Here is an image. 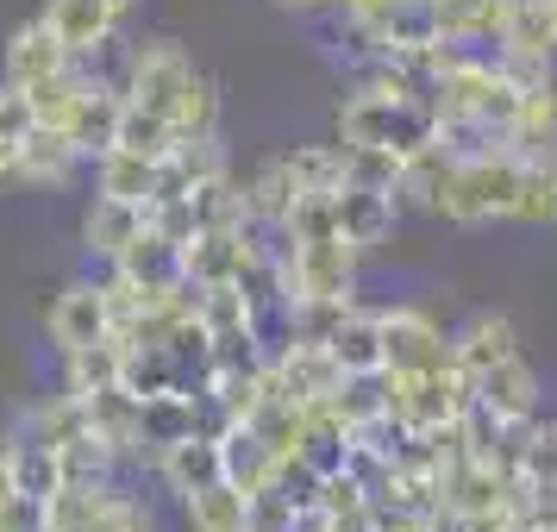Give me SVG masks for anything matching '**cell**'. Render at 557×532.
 <instances>
[{
  "label": "cell",
  "instance_id": "obj_1",
  "mask_svg": "<svg viewBox=\"0 0 557 532\" xmlns=\"http://www.w3.org/2000/svg\"><path fill=\"white\" fill-rule=\"evenodd\" d=\"M457 370L470 382V407L495 413L502 426L539 420V370L520 351V332L502 313H476L457 332Z\"/></svg>",
  "mask_w": 557,
  "mask_h": 532
},
{
  "label": "cell",
  "instance_id": "obj_2",
  "mask_svg": "<svg viewBox=\"0 0 557 532\" xmlns=\"http://www.w3.org/2000/svg\"><path fill=\"white\" fill-rule=\"evenodd\" d=\"M520 176H527V151H482V157H457L432 213L451 226H488V220H513L520 213Z\"/></svg>",
  "mask_w": 557,
  "mask_h": 532
},
{
  "label": "cell",
  "instance_id": "obj_3",
  "mask_svg": "<svg viewBox=\"0 0 557 532\" xmlns=\"http://www.w3.org/2000/svg\"><path fill=\"white\" fill-rule=\"evenodd\" d=\"M338 145H382L395 157H420L438 145V107L388 88H357L338 101Z\"/></svg>",
  "mask_w": 557,
  "mask_h": 532
},
{
  "label": "cell",
  "instance_id": "obj_4",
  "mask_svg": "<svg viewBox=\"0 0 557 532\" xmlns=\"http://www.w3.org/2000/svg\"><path fill=\"white\" fill-rule=\"evenodd\" d=\"M51 532H157V514L113 477L70 482L51 495Z\"/></svg>",
  "mask_w": 557,
  "mask_h": 532
},
{
  "label": "cell",
  "instance_id": "obj_5",
  "mask_svg": "<svg viewBox=\"0 0 557 532\" xmlns=\"http://www.w3.org/2000/svg\"><path fill=\"white\" fill-rule=\"evenodd\" d=\"M388 376V370H382ZM470 413V382L457 363L420 370V376H388V420L401 432H445Z\"/></svg>",
  "mask_w": 557,
  "mask_h": 532
},
{
  "label": "cell",
  "instance_id": "obj_6",
  "mask_svg": "<svg viewBox=\"0 0 557 532\" xmlns=\"http://www.w3.org/2000/svg\"><path fill=\"white\" fill-rule=\"evenodd\" d=\"M195 432H220L213 426V407H207V388H163V395H138V457L132 463H151L195 438Z\"/></svg>",
  "mask_w": 557,
  "mask_h": 532
},
{
  "label": "cell",
  "instance_id": "obj_7",
  "mask_svg": "<svg viewBox=\"0 0 557 532\" xmlns=\"http://www.w3.org/2000/svg\"><path fill=\"white\" fill-rule=\"evenodd\" d=\"M457 363V338L420 313V307H382V370L388 376H420V370H445Z\"/></svg>",
  "mask_w": 557,
  "mask_h": 532
},
{
  "label": "cell",
  "instance_id": "obj_8",
  "mask_svg": "<svg viewBox=\"0 0 557 532\" xmlns=\"http://www.w3.org/2000/svg\"><path fill=\"white\" fill-rule=\"evenodd\" d=\"M201 76L195 70V57L182 51L176 38H151V45H138L132 51V63H126V101H138V107H151V113H163V120H176V107H182V95H188V82Z\"/></svg>",
  "mask_w": 557,
  "mask_h": 532
},
{
  "label": "cell",
  "instance_id": "obj_9",
  "mask_svg": "<svg viewBox=\"0 0 557 532\" xmlns=\"http://www.w3.org/2000/svg\"><path fill=\"white\" fill-rule=\"evenodd\" d=\"M45 332H51L57 357L82 351V345H101L113 338V295H107V276L101 282H70L57 288V301L45 307Z\"/></svg>",
  "mask_w": 557,
  "mask_h": 532
},
{
  "label": "cell",
  "instance_id": "obj_10",
  "mask_svg": "<svg viewBox=\"0 0 557 532\" xmlns=\"http://www.w3.org/2000/svg\"><path fill=\"white\" fill-rule=\"evenodd\" d=\"M70 70H76V57H70V45L45 26V13H38V20H26V26H13L7 57H0V82H13V88H26V95H32V88L70 76Z\"/></svg>",
  "mask_w": 557,
  "mask_h": 532
},
{
  "label": "cell",
  "instance_id": "obj_11",
  "mask_svg": "<svg viewBox=\"0 0 557 532\" xmlns=\"http://www.w3.org/2000/svg\"><path fill=\"white\" fill-rule=\"evenodd\" d=\"M120 7L113 0H45V26L70 45L76 63H95V57L113 45V32H120Z\"/></svg>",
  "mask_w": 557,
  "mask_h": 532
},
{
  "label": "cell",
  "instance_id": "obj_12",
  "mask_svg": "<svg viewBox=\"0 0 557 532\" xmlns=\"http://www.w3.org/2000/svg\"><path fill=\"white\" fill-rule=\"evenodd\" d=\"M332 213H338L345 245H357V251H376V245H388V232H395V220H401V195L345 182V188L332 195Z\"/></svg>",
  "mask_w": 557,
  "mask_h": 532
},
{
  "label": "cell",
  "instance_id": "obj_13",
  "mask_svg": "<svg viewBox=\"0 0 557 532\" xmlns=\"http://www.w3.org/2000/svg\"><path fill=\"white\" fill-rule=\"evenodd\" d=\"M157 482L188 502V495H201L213 482H226V451H220V432H195V438H182L170 451L157 457Z\"/></svg>",
  "mask_w": 557,
  "mask_h": 532
},
{
  "label": "cell",
  "instance_id": "obj_14",
  "mask_svg": "<svg viewBox=\"0 0 557 532\" xmlns=\"http://www.w3.org/2000/svg\"><path fill=\"white\" fill-rule=\"evenodd\" d=\"M151 226V213L138 201H113V195H95L88 201V213H82V251L88 257H101L107 270L120 263V257L132 251V238Z\"/></svg>",
  "mask_w": 557,
  "mask_h": 532
},
{
  "label": "cell",
  "instance_id": "obj_15",
  "mask_svg": "<svg viewBox=\"0 0 557 532\" xmlns=\"http://www.w3.org/2000/svg\"><path fill=\"white\" fill-rule=\"evenodd\" d=\"M245 251H251V226H213V232H195L182 245V276L207 288V282H238L245 270Z\"/></svg>",
  "mask_w": 557,
  "mask_h": 532
},
{
  "label": "cell",
  "instance_id": "obj_16",
  "mask_svg": "<svg viewBox=\"0 0 557 532\" xmlns=\"http://www.w3.org/2000/svg\"><path fill=\"white\" fill-rule=\"evenodd\" d=\"M157 188H163V157L126 151V145H113V151L95 157V195H113V201L151 207Z\"/></svg>",
  "mask_w": 557,
  "mask_h": 532
},
{
  "label": "cell",
  "instance_id": "obj_17",
  "mask_svg": "<svg viewBox=\"0 0 557 532\" xmlns=\"http://www.w3.org/2000/svg\"><path fill=\"white\" fill-rule=\"evenodd\" d=\"M495 51L502 57H513V63H552V51H557V26H552V7L545 0H513L507 7V26H502V38H495Z\"/></svg>",
  "mask_w": 557,
  "mask_h": 532
},
{
  "label": "cell",
  "instance_id": "obj_18",
  "mask_svg": "<svg viewBox=\"0 0 557 532\" xmlns=\"http://www.w3.org/2000/svg\"><path fill=\"white\" fill-rule=\"evenodd\" d=\"M295 182H288V163L270 157V163H257L251 176H245V226L257 232H282L288 226V213H295Z\"/></svg>",
  "mask_w": 557,
  "mask_h": 532
},
{
  "label": "cell",
  "instance_id": "obj_19",
  "mask_svg": "<svg viewBox=\"0 0 557 532\" xmlns=\"http://www.w3.org/2000/svg\"><path fill=\"white\" fill-rule=\"evenodd\" d=\"M76 163L82 151L57 126H32L26 145H20V188H63L76 176Z\"/></svg>",
  "mask_w": 557,
  "mask_h": 532
},
{
  "label": "cell",
  "instance_id": "obj_20",
  "mask_svg": "<svg viewBox=\"0 0 557 532\" xmlns=\"http://www.w3.org/2000/svg\"><path fill=\"white\" fill-rule=\"evenodd\" d=\"M120 382H126V345H120V332L63 357V395H76V401L101 395V388H120Z\"/></svg>",
  "mask_w": 557,
  "mask_h": 532
},
{
  "label": "cell",
  "instance_id": "obj_21",
  "mask_svg": "<svg viewBox=\"0 0 557 532\" xmlns=\"http://www.w3.org/2000/svg\"><path fill=\"white\" fill-rule=\"evenodd\" d=\"M507 7L513 0H432V20H438V38L451 45H495L507 26Z\"/></svg>",
  "mask_w": 557,
  "mask_h": 532
},
{
  "label": "cell",
  "instance_id": "obj_22",
  "mask_svg": "<svg viewBox=\"0 0 557 532\" xmlns=\"http://www.w3.org/2000/svg\"><path fill=\"white\" fill-rule=\"evenodd\" d=\"M326 351L338 357V370H345V376H376V370H382V313L351 307V313L338 320V332L326 338Z\"/></svg>",
  "mask_w": 557,
  "mask_h": 532
},
{
  "label": "cell",
  "instance_id": "obj_23",
  "mask_svg": "<svg viewBox=\"0 0 557 532\" xmlns=\"http://www.w3.org/2000/svg\"><path fill=\"white\" fill-rule=\"evenodd\" d=\"M220 451H226V482L238 488V495L276 482V470H282V457L270 451L263 432H251V426H220Z\"/></svg>",
  "mask_w": 557,
  "mask_h": 532
},
{
  "label": "cell",
  "instance_id": "obj_24",
  "mask_svg": "<svg viewBox=\"0 0 557 532\" xmlns=\"http://www.w3.org/2000/svg\"><path fill=\"white\" fill-rule=\"evenodd\" d=\"M513 470L532 488H557V420H527L513 432Z\"/></svg>",
  "mask_w": 557,
  "mask_h": 532
},
{
  "label": "cell",
  "instance_id": "obj_25",
  "mask_svg": "<svg viewBox=\"0 0 557 532\" xmlns=\"http://www.w3.org/2000/svg\"><path fill=\"white\" fill-rule=\"evenodd\" d=\"M282 163H288L295 195H338L345 188V151L338 145H295Z\"/></svg>",
  "mask_w": 557,
  "mask_h": 532
},
{
  "label": "cell",
  "instance_id": "obj_26",
  "mask_svg": "<svg viewBox=\"0 0 557 532\" xmlns=\"http://www.w3.org/2000/svg\"><path fill=\"white\" fill-rule=\"evenodd\" d=\"M527 226H557V151H527V176H520V213Z\"/></svg>",
  "mask_w": 557,
  "mask_h": 532
},
{
  "label": "cell",
  "instance_id": "obj_27",
  "mask_svg": "<svg viewBox=\"0 0 557 532\" xmlns=\"http://www.w3.org/2000/svg\"><path fill=\"white\" fill-rule=\"evenodd\" d=\"M182 520H188V532H245V495L232 482H213L182 502Z\"/></svg>",
  "mask_w": 557,
  "mask_h": 532
},
{
  "label": "cell",
  "instance_id": "obj_28",
  "mask_svg": "<svg viewBox=\"0 0 557 532\" xmlns=\"http://www.w3.org/2000/svg\"><path fill=\"white\" fill-rule=\"evenodd\" d=\"M113 270H126V276H138V282H176L182 276V245L176 238H163L157 226H145Z\"/></svg>",
  "mask_w": 557,
  "mask_h": 532
},
{
  "label": "cell",
  "instance_id": "obj_29",
  "mask_svg": "<svg viewBox=\"0 0 557 532\" xmlns=\"http://www.w3.org/2000/svg\"><path fill=\"white\" fill-rule=\"evenodd\" d=\"M332 407H338V420L351 432H370V426H382L388 420V376H345V388L332 395Z\"/></svg>",
  "mask_w": 557,
  "mask_h": 532
},
{
  "label": "cell",
  "instance_id": "obj_30",
  "mask_svg": "<svg viewBox=\"0 0 557 532\" xmlns=\"http://www.w3.org/2000/svg\"><path fill=\"white\" fill-rule=\"evenodd\" d=\"M301 520H307V507L282 488V477L245 495V532H301Z\"/></svg>",
  "mask_w": 557,
  "mask_h": 532
},
{
  "label": "cell",
  "instance_id": "obj_31",
  "mask_svg": "<svg viewBox=\"0 0 557 532\" xmlns=\"http://www.w3.org/2000/svg\"><path fill=\"white\" fill-rule=\"evenodd\" d=\"M113 145H126V151H145V157H163L170 163V151L182 145L176 120H163V113H151V107L126 101V120H120V138Z\"/></svg>",
  "mask_w": 557,
  "mask_h": 532
},
{
  "label": "cell",
  "instance_id": "obj_32",
  "mask_svg": "<svg viewBox=\"0 0 557 532\" xmlns=\"http://www.w3.org/2000/svg\"><path fill=\"white\" fill-rule=\"evenodd\" d=\"M345 151V182H357V188H401V163L407 157L382 151V145H338Z\"/></svg>",
  "mask_w": 557,
  "mask_h": 532
},
{
  "label": "cell",
  "instance_id": "obj_33",
  "mask_svg": "<svg viewBox=\"0 0 557 532\" xmlns=\"http://www.w3.org/2000/svg\"><path fill=\"white\" fill-rule=\"evenodd\" d=\"M176 132H182V138H213V132H220V82L207 76V70L188 82V95H182Z\"/></svg>",
  "mask_w": 557,
  "mask_h": 532
},
{
  "label": "cell",
  "instance_id": "obj_34",
  "mask_svg": "<svg viewBox=\"0 0 557 532\" xmlns=\"http://www.w3.org/2000/svg\"><path fill=\"white\" fill-rule=\"evenodd\" d=\"M0 532H51V495L20 482V488L0 502Z\"/></svg>",
  "mask_w": 557,
  "mask_h": 532
},
{
  "label": "cell",
  "instance_id": "obj_35",
  "mask_svg": "<svg viewBox=\"0 0 557 532\" xmlns=\"http://www.w3.org/2000/svg\"><path fill=\"white\" fill-rule=\"evenodd\" d=\"M20 482H26V470H20V438H7V445H0V502H7Z\"/></svg>",
  "mask_w": 557,
  "mask_h": 532
},
{
  "label": "cell",
  "instance_id": "obj_36",
  "mask_svg": "<svg viewBox=\"0 0 557 532\" xmlns=\"http://www.w3.org/2000/svg\"><path fill=\"white\" fill-rule=\"evenodd\" d=\"M276 7H288V13H313V7H326V0H276Z\"/></svg>",
  "mask_w": 557,
  "mask_h": 532
},
{
  "label": "cell",
  "instance_id": "obj_37",
  "mask_svg": "<svg viewBox=\"0 0 557 532\" xmlns=\"http://www.w3.org/2000/svg\"><path fill=\"white\" fill-rule=\"evenodd\" d=\"M301 532H326V520H320V514H307V520H301Z\"/></svg>",
  "mask_w": 557,
  "mask_h": 532
},
{
  "label": "cell",
  "instance_id": "obj_38",
  "mask_svg": "<svg viewBox=\"0 0 557 532\" xmlns=\"http://www.w3.org/2000/svg\"><path fill=\"white\" fill-rule=\"evenodd\" d=\"M113 7H120V13H132V7H138V0H113Z\"/></svg>",
  "mask_w": 557,
  "mask_h": 532
},
{
  "label": "cell",
  "instance_id": "obj_39",
  "mask_svg": "<svg viewBox=\"0 0 557 532\" xmlns=\"http://www.w3.org/2000/svg\"><path fill=\"white\" fill-rule=\"evenodd\" d=\"M545 7H552V26H557V0H545Z\"/></svg>",
  "mask_w": 557,
  "mask_h": 532
}]
</instances>
